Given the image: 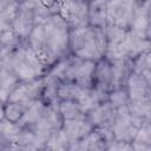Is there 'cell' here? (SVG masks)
I'll list each match as a JSON object with an SVG mask.
<instances>
[{
    "label": "cell",
    "instance_id": "cell-28",
    "mask_svg": "<svg viewBox=\"0 0 151 151\" xmlns=\"http://www.w3.org/2000/svg\"><path fill=\"white\" fill-rule=\"evenodd\" d=\"M0 51H1V47H0Z\"/></svg>",
    "mask_w": 151,
    "mask_h": 151
},
{
    "label": "cell",
    "instance_id": "cell-2",
    "mask_svg": "<svg viewBox=\"0 0 151 151\" xmlns=\"http://www.w3.org/2000/svg\"><path fill=\"white\" fill-rule=\"evenodd\" d=\"M0 70L11 72L19 81L35 79L47 72V67L25 41L0 57Z\"/></svg>",
    "mask_w": 151,
    "mask_h": 151
},
{
    "label": "cell",
    "instance_id": "cell-20",
    "mask_svg": "<svg viewBox=\"0 0 151 151\" xmlns=\"http://www.w3.org/2000/svg\"><path fill=\"white\" fill-rule=\"evenodd\" d=\"M127 110L133 117L140 119H150V113H151L150 99L130 100L127 104Z\"/></svg>",
    "mask_w": 151,
    "mask_h": 151
},
{
    "label": "cell",
    "instance_id": "cell-12",
    "mask_svg": "<svg viewBox=\"0 0 151 151\" xmlns=\"http://www.w3.org/2000/svg\"><path fill=\"white\" fill-rule=\"evenodd\" d=\"M111 74H112V87L113 90L125 87L126 81L133 72L132 59H116L110 60Z\"/></svg>",
    "mask_w": 151,
    "mask_h": 151
},
{
    "label": "cell",
    "instance_id": "cell-18",
    "mask_svg": "<svg viewBox=\"0 0 151 151\" xmlns=\"http://www.w3.org/2000/svg\"><path fill=\"white\" fill-rule=\"evenodd\" d=\"M19 80L11 72L0 70V100L6 103L11 93L19 85Z\"/></svg>",
    "mask_w": 151,
    "mask_h": 151
},
{
    "label": "cell",
    "instance_id": "cell-24",
    "mask_svg": "<svg viewBox=\"0 0 151 151\" xmlns=\"http://www.w3.org/2000/svg\"><path fill=\"white\" fill-rule=\"evenodd\" d=\"M15 13H4L0 14V40L4 38L6 33L13 29L12 24H13V18Z\"/></svg>",
    "mask_w": 151,
    "mask_h": 151
},
{
    "label": "cell",
    "instance_id": "cell-9",
    "mask_svg": "<svg viewBox=\"0 0 151 151\" xmlns=\"http://www.w3.org/2000/svg\"><path fill=\"white\" fill-rule=\"evenodd\" d=\"M117 113L118 109L114 107L109 100H105L87 113V119L91 122L94 129L106 127L112 130V125L116 120Z\"/></svg>",
    "mask_w": 151,
    "mask_h": 151
},
{
    "label": "cell",
    "instance_id": "cell-10",
    "mask_svg": "<svg viewBox=\"0 0 151 151\" xmlns=\"http://www.w3.org/2000/svg\"><path fill=\"white\" fill-rule=\"evenodd\" d=\"M93 87L97 90L110 93L112 87V74H111V64L110 60L105 57L100 60L96 61L94 65V72H93Z\"/></svg>",
    "mask_w": 151,
    "mask_h": 151
},
{
    "label": "cell",
    "instance_id": "cell-6",
    "mask_svg": "<svg viewBox=\"0 0 151 151\" xmlns=\"http://www.w3.org/2000/svg\"><path fill=\"white\" fill-rule=\"evenodd\" d=\"M139 0H107L106 21L107 25L129 29L134 9Z\"/></svg>",
    "mask_w": 151,
    "mask_h": 151
},
{
    "label": "cell",
    "instance_id": "cell-19",
    "mask_svg": "<svg viewBox=\"0 0 151 151\" xmlns=\"http://www.w3.org/2000/svg\"><path fill=\"white\" fill-rule=\"evenodd\" d=\"M59 111L63 119H86L87 114L85 111L74 101L71 100H59Z\"/></svg>",
    "mask_w": 151,
    "mask_h": 151
},
{
    "label": "cell",
    "instance_id": "cell-8",
    "mask_svg": "<svg viewBox=\"0 0 151 151\" xmlns=\"http://www.w3.org/2000/svg\"><path fill=\"white\" fill-rule=\"evenodd\" d=\"M150 70L142 73H131L125 85L130 100L150 99Z\"/></svg>",
    "mask_w": 151,
    "mask_h": 151
},
{
    "label": "cell",
    "instance_id": "cell-14",
    "mask_svg": "<svg viewBox=\"0 0 151 151\" xmlns=\"http://www.w3.org/2000/svg\"><path fill=\"white\" fill-rule=\"evenodd\" d=\"M129 29L150 33V0H139Z\"/></svg>",
    "mask_w": 151,
    "mask_h": 151
},
{
    "label": "cell",
    "instance_id": "cell-11",
    "mask_svg": "<svg viewBox=\"0 0 151 151\" xmlns=\"http://www.w3.org/2000/svg\"><path fill=\"white\" fill-rule=\"evenodd\" d=\"M93 129L94 126L91 124V122L87 118L86 119H72V120L64 119L63 125H61V130L67 137L70 145L81 139L83 137H85Z\"/></svg>",
    "mask_w": 151,
    "mask_h": 151
},
{
    "label": "cell",
    "instance_id": "cell-5",
    "mask_svg": "<svg viewBox=\"0 0 151 151\" xmlns=\"http://www.w3.org/2000/svg\"><path fill=\"white\" fill-rule=\"evenodd\" d=\"M106 35L105 58L109 60L130 59L129 53V29L113 25L104 27Z\"/></svg>",
    "mask_w": 151,
    "mask_h": 151
},
{
    "label": "cell",
    "instance_id": "cell-29",
    "mask_svg": "<svg viewBox=\"0 0 151 151\" xmlns=\"http://www.w3.org/2000/svg\"><path fill=\"white\" fill-rule=\"evenodd\" d=\"M0 149H1V146H0Z\"/></svg>",
    "mask_w": 151,
    "mask_h": 151
},
{
    "label": "cell",
    "instance_id": "cell-27",
    "mask_svg": "<svg viewBox=\"0 0 151 151\" xmlns=\"http://www.w3.org/2000/svg\"><path fill=\"white\" fill-rule=\"evenodd\" d=\"M15 1H17V2H18V4H20V2H22V1H24V0H15Z\"/></svg>",
    "mask_w": 151,
    "mask_h": 151
},
{
    "label": "cell",
    "instance_id": "cell-7",
    "mask_svg": "<svg viewBox=\"0 0 151 151\" xmlns=\"http://www.w3.org/2000/svg\"><path fill=\"white\" fill-rule=\"evenodd\" d=\"M42 91H44V76L35 79L20 81L19 85L8 97L7 101H19L31 106L37 100L42 98Z\"/></svg>",
    "mask_w": 151,
    "mask_h": 151
},
{
    "label": "cell",
    "instance_id": "cell-16",
    "mask_svg": "<svg viewBox=\"0 0 151 151\" xmlns=\"http://www.w3.org/2000/svg\"><path fill=\"white\" fill-rule=\"evenodd\" d=\"M107 0H88V25L105 27Z\"/></svg>",
    "mask_w": 151,
    "mask_h": 151
},
{
    "label": "cell",
    "instance_id": "cell-17",
    "mask_svg": "<svg viewBox=\"0 0 151 151\" xmlns=\"http://www.w3.org/2000/svg\"><path fill=\"white\" fill-rule=\"evenodd\" d=\"M133 150H142V151H150L151 150V129L150 122L142 125L137 133L134 134L131 142Z\"/></svg>",
    "mask_w": 151,
    "mask_h": 151
},
{
    "label": "cell",
    "instance_id": "cell-3",
    "mask_svg": "<svg viewBox=\"0 0 151 151\" xmlns=\"http://www.w3.org/2000/svg\"><path fill=\"white\" fill-rule=\"evenodd\" d=\"M70 53L81 59L98 61L105 55L106 35L104 27L86 25L70 29Z\"/></svg>",
    "mask_w": 151,
    "mask_h": 151
},
{
    "label": "cell",
    "instance_id": "cell-22",
    "mask_svg": "<svg viewBox=\"0 0 151 151\" xmlns=\"http://www.w3.org/2000/svg\"><path fill=\"white\" fill-rule=\"evenodd\" d=\"M107 100H109L114 107H117V109L127 106V104H129V101H130V98H129L126 87H119V88L112 90V91L109 93Z\"/></svg>",
    "mask_w": 151,
    "mask_h": 151
},
{
    "label": "cell",
    "instance_id": "cell-1",
    "mask_svg": "<svg viewBox=\"0 0 151 151\" xmlns=\"http://www.w3.org/2000/svg\"><path fill=\"white\" fill-rule=\"evenodd\" d=\"M68 39L70 27L66 20L59 13H54L38 24L25 42L48 70L70 53Z\"/></svg>",
    "mask_w": 151,
    "mask_h": 151
},
{
    "label": "cell",
    "instance_id": "cell-15",
    "mask_svg": "<svg viewBox=\"0 0 151 151\" xmlns=\"http://www.w3.org/2000/svg\"><path fill=\"white\" fill-rule=\"evenodd\" d=\"M107 149V143L101 137V134L93 129L81 139L72 143L68 150H105Z\"/></svg>",
    "mask_w": 151,
    "mask_h": 151
},
{
    "label": "cell",
    "instance_id": "cell-13",
    "mask_svg": "<svg viewBox=\"0 0 151 151\" xmlns=\"http://www.w3.org/2000/svg\"><path fill=\"white\" fill-rule=\"evenodd\" d=\"M21 127L7 118L0 119V146L1 149H15Z\"/></svg>",
    "mask_w": 151,
    "mask_h": 151
},
{
    "label": "cell",
    "instance_id": "cell-21",
    "mask_svg": "<svg viewBox=\"0 0 151 151\" xmlns=\"http://www.w3.org/2000/svg\"><path fill=\"white\" fill-rule=\"evenodd\" d=\"M45 150H68L70 142L61 129L53 132L45 144Z\"/></svg>",
    "mask_w": 151,
    "mask_h": 151
},
{
    "label": "cell",
    "instance_id": "cell-26",
    "mask_svg": "<svg viewBox=\"0 0 151 151\" xmlns=\"http://www.w3.org/2000/svg\"><path fill=\"white\" fill-rule=\"evenodd\" d=\"M4 117H5V103L0 100V119H2Z\"/></svg>",
    "mask_w": 151,
    "mask_h": 151
},
{
    "label": "cell",
    "instance_id": "cell-25",
    "mask_svg": "<svg viewBox=\"0 0 151 151\" xmlns=\"http://www.w3.org/2000/svg\"><path fill=\"white\" fill-rule=\"evenodd\" d=\"M19 4L15 0H0V14L15 13Z\"/></svg>",
    "mask_w": 151,
    "mask_h": 151
},
{
    "label": "cell",
    "instance_id": "cell-4",
    "mask_svg": "<svg viewBox=\"0 0 151 151\" xmlns=\"http://www.w3.org/2000/svg\"><path fill=\"white\" fill-rule=\"evenodd\" d=\"M94 61L81 59L72 53L61 58L51 66L46 74L51 76L59 83H72L81 86L93 85Z\"/></svg>",
    "mask_w": 151,
    "mask_h": 151
},
{
    "label": "cell",
    "instance_id": "cell-23",
    "mask_svg": "<svg viewBox=\"0 0 151 151\" xmlns=\"http://www.w3.org/2000/svg\"><path fill=\"white\" fill-rule=\"evenodd\" d=\"M150 51H145L132 59V67L134 73H142L144 71L150 70Z\"/></svg>",
    "mask_w": 151,
    "mask_h": 151
}]
</instances>
